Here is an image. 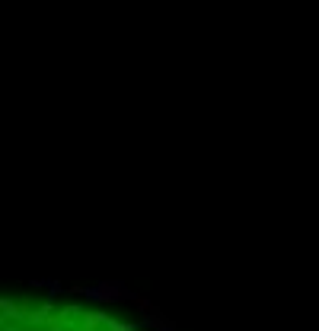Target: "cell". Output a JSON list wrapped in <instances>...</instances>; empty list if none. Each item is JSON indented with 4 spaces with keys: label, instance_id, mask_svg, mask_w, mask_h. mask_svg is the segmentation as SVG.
I'll list each match as a JSON object with an SVG mask.
<instances>
[{
    "label": "cell",
    "instance_id": "1",
    "mask_svg": "<svg viewBox=\"0 0 319 331\" xmlns=\"http://www.w3.org/2000/svg\"><path fill=\"white\" fill-rule=\"evenodd\" d=\"M0 331H153V328L128 312H115L109 306L83 300L0 293Z\"/></svg>",
    "mask_w": 319,
    "mask_h": 331
}]
</instances>
